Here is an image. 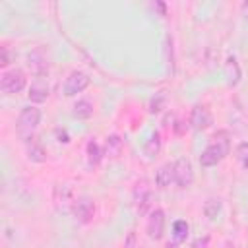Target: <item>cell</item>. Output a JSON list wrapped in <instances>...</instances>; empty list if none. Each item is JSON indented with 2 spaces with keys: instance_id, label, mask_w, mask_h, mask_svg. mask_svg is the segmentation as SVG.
<instances>
[{
  "instance_id": "obj_1",
  "label": "cell",
  "mask_w": 248,
  "mask_h": 248,
  "mask_svg": "<svg viewBox=\"0 0 248 248\" xmlns=\"http://www.w3.org/2000/svg\"><path fill=\"white\" fill-rule=\"evenodd\" d=\"M231 153V140H229V132L221 130L213 136V141L202 151L200 155V165L209 169V167H215L219 165L227 155Z\"/></svg>"
},
{
  "instance_id": "obj_2",
  "label": "cell",
  "mask_w": 248,
  "mask_h": 248,
  "mask_svg": "<svg viewBox=\"0 0 248 248\" xmlns=\"http://www.w3.org/2000/svg\"><path fill=\"white\" fill-rule=\"evenodd\" d=\"M39 124H41V108H37L35 105H29L21 108L16 122V132L23 141H29L33 140V134L39 128Z\"/></svg>"
},
{
  "instance_id": "obj_3",
  "label": "cell",
  "mask_w": 248,
  "mask_h": 248,
  "mask_svg": "<svg viewBox=\"0 0 248 248\" xmlns=\"http://www.w3.org/2000/svg\"><path fill=\"white\" fill-rule=\"evenodd\" d=\"M25 85H27V78H25V74H23L21 70H17V68L4 72L2 78H0V89H2V93H6V95L19 93V91L25 89Z\"/></svg>"
},
{
  "instance_id": "obj_4",
  "label": "cell",
  "mask_w": 248,
  "mask_h": 248,
  "mask_svg": "<svg viewBox=\"0 0 248 248\" xmlns=\"http://www.w3.org/2000/svg\"><path fill=\"white\" fill-rule=\"evenodd\" d=\"M132 198H134V205L138 209V213H149L151 211V205H153V190L149 186L147 180H140L136 182L134 186V192H132Z\"/></svg>"
},
{
  "instance_id": "obj_5",
  "label": "cell",
  "mask_w": 248,
  "mask_h": 248,
  "mask_svg": "<svg viewBox=\"0 0 248 248\" xmlns=\"http://www.w3.org/2000/svg\"><path fill=\"white\" fill-rule=\"evenodd\" d=\"M145 232L151 240H161L165 234V211L161 207L151 209L145 223Z\"/></svg>"
},
{
  "instance_id": "obj_6",
  "label": "cell",
  "mask_w": 248,
  "mask_h": 248,
  "mask_svg": "<svg viewBox=\"0 0 248 248\" xmlns=\"http://www.w3.org/2000/svg\"><path fill=\"white\" fill-rule=\"evenodd\" d=\"M91 83V78L85 74V72H79V70H74L66 81H64V95L66 97H74L78 93H81L83 89H87Z\"/></svg>"
},
{
  "instance_id": "obj_7",
  "label": "cell",
  "mask_w": 248,
  "mask_h": 248,
  "mask_svg": "<svg viewBox=\"0 0 248 248\" xmlns=\"http://www.w3.org/2000/svg\"><path fill=\"white\" fill-rule=\"evenodd\" d=\"M194 182V167L186 157L174 161V184L178 188H188Z\"/></svg>"
},
{
  "instance_id": "obj_8",
  "label": "cell",
  "mask_w": 248,
  "mask_h": 248,
  "mask_svg": "<svg viewBox=\"0 0 248 248\" xmlns=\"http://www.w3.org/2000/svg\"><path fill=\"white\" fill-rule=\"evenodd\" d=\"M48 91H50V87H48L46 76H35L31 85H29L27 97H29V101L33 105H41V103H45L48 99Z\"/></svg>"
},
{
  "instance_id": "obj_9",
  "label": "cell",
  "mask_w": 248,
  "mask_h": 248,
  "mask_svg": "<svg viewBox=\"0 0 248 248\" xmlns=\"http://www.w3.org/2000/svg\"><path fill=\"white\" fill-rule=\"evenodd\" d=\"M72 213L76 215V219H78L79 223L85 225V223H89V221L93 219V215H95V202H93L89 196H81V198L76 200Z\"/></svg>"
},
{
  "instance_id": "obj_10",
  "label": "cell",
  "mask_w": 248,
  "mask_h": 248,
  "mask_svg": "<svg viewBox=\"0 0 248 248\" xmlns=\"http://www.w3.org/2000/svg\"><path fill=\"white\" fill-rule=\"evenodd\" d=\"M190 124L194 130H207L213 124V114L205 105H196L190 114Z\"/></svg>"
},
{
  "instance_id": "obj_11",
  "label": "cell",
  "mask_w": 248,
  "mask_h": 248,
  "mask_svg": "<svg viewBox=\"0 0 248 248\" xmlns=\"http://www.w3.org/2000/svg\"><path fill=\"white\" fill-rule=\"evenodd\" d=\"M54 203H56L58 211H62V213H70V211L74 209L76 198H74L72 188H70L68 184L56 186V190H54Z\"/></svg>"
},
{
  "instance_id": "obj_12",
  "label": "cell",
  "mask_w": 248,
  "mask_h": 248,
  "mask_svg": "<svg viewBox=\"0 0 248 248\" xmlns=\"http://www.w3.org/2000/svg\"><path fill=\"white\" fill-rule=\"evenodd\" d=\"M155 184L161 190L174 184V163H165L163 167H159V170L155 172Z\"/></svg>"
},
{
  "instance_id": "obj_13",
  "label": "cell",
  "mask_w": 248,
  "mask_h": 248,
  "mask_svg": "<svg viewBox=\"0 0 248 248\" xmlns=\"http://www.w3.org/2000/svg\"><path fill=\"white\" fill-rule=\"evenodd\" d=\"M29 68H31V72H33L35 76H46V72H48V62L45 60V56H43L41 50H35V52L29 54Z\"/></svg>"
},
{
  "instance_id": "obj_14",
  "label": "cell",
  "mask_w": 248,
  "mask_h": 248,
  "mask_svg": "<svg viewBox=\"0 0 248 248\" xmlns=\"http://www.w3.org/2000/svg\"><path fill=\"white\" fill-rule=\"evenodd\" d=\"M122 147H124L122 138L116 136V134H112V136H108V138L105 140V149H103V153H105L107 157H110V159H116V157L122 153Z\"/></svg>"
},
{
  "instance_id": "obj_15",
  "label": "cell",
  "mask_w": 248,
  "mask_h": 248,
  "mask_svg": "<svg viewBox=\"0 0 248 248\" xmlns=\"http://www.w3.org/2000/svg\"><path fill=\"white\" fill-rule=\"evenodd\" d=\"M25 145H27V159L29 161H33V163H45L46 161V151L35 138L25 141Z\"/></svg>"
},
{
  "instance_id": "obj_16",
  "label": "cell",
  "mask_w": 248,
  "mask_h": 248,
  "mask_svg": "<svg viewBox=\"0 0 248 248\" xmlns=\"http://www.w3.org/2000/svg\"><path fill=\"white\" fill-rule=\"evenodd\" d=\"M85 155H87V163H89V167H99L101 165V161H103V149H101V145L95 141V140H89L87 141V145H85Z\"/></svg>"
},
{
  "instance_id": "obj_17",
  "label": "cell",
  "mask_w": 248,
  "mask_h": 248,
  "mask_svg": "<svg viewBox=\"0 0 248 248\" xmlns=\"http://www.w3.org/2000/svg\"><path fill=\"white\" fill-rule=\"evenodd\" d=\"M72 114H74V118H78V120H87V118H91V116H93V105H91V101L79 99L78 103H74Z\"/></svg>"
},
{
  "instance_id": "obj_18",
  "label": "cell",
  "mask_w": 248,
  "mask_h": 248,
  "mask_svg": "<svg viewBox=\"0 0 248 248\" xmlns=\"http://www.w3.org/2000/svg\"><path fill=\"white\" fill-rule=\"evenodd\" d=\"M161 136H159V132H153L151 136H149V140L145 141V145H143V151H145V155L149 157V159H153V157H157L159 155V151H161Z\"/></svg>"
},
{
  "instance_id": "obj_19",
  "label": "cell",
  "mask_w": 248,
  "mask_h": 248,
  "mask_svg": "<svg viewBox=\"0 0 248 248\" xmlns=\"http://www.w3.org/2000/svg\"><path fill=\"white\" fill-rule=\"evenodd\" d=\"M188 232H190L188 221L178 219V221L172 223V238H174V242H184L188 238Z\"/></svg>"
},
{
  "instance_id": "obj_20",
  "label": "cell",
  "mask_w": 248,
  "mask_h": 248,
  "mask_svg": "<svg viewBox=\"0 0 248 248\" xmlns=\"http://www.w3.org/2000/svg\"><path fill=\"white\" fill-rule=\"evenodd\" d=\"M219 211H221V200H219V198H209V200L203 203V213H205L207 219H211V221L217 219Z\"/></svg>"
},
{
  "instance_id": "obj_21",
  "label": "cell",
  "mask_w": 248,
  "mask_h": 248,
  "mask_svg": "<svg viewBox=\"0 0 248 248\" xmlns=\"http://www.w3.org/2000/svg\"><path fill=\"white\" fill-rule=\"evenodd\" d=\"M234 155H236V161L242 165V169H248V141L238 143Z\"/></svg>"
},
{
  "instance_id": "obj_22",
  "label": "cell",
  "mask_w": 248,
  "mask_h": 248,
  "mask_svg": "<svg viewBox=\"0 0 248 248\" xmlns=\"http://www.w3.org/2000/svg\"><path fill=\"white\" fill-rule=\"evenodd\" d=\"M163 105H165V95L163 93H159L157 97H153L151 99V103H149V112H161V108H163Z\"/></svg>"
},
{
  "instance_id": "obj_23",
  "label": "cell",
  "mask_w": 248,
  "mask_h": 248,
  "mask_svg": "<svg viewBox=\"0 0 248 248\" xmlns=\"http://www.w3.org/2000/svg\"><path fill=\"white\" fill-rule=\"evenodd\" d=\"M124 248H141V244H140V240H138V236H136L134 231L128 232V236L124 240Z\"/></svg>"
},
{
  "instance_id": "obj_24",
  "label": "cell",
  "mask_w": 248,
  "mask_h": 248,
  "mask_svg": "<svg viewBox=\"0 0 248 248\" xmlns=\"http://www.w3.org/2000/svg\"><path fill=\"white\" fill-rule=\"evenodd\" d=\"M207 244H209V236L205 234V236L196 238V240L192 242V248H207Z\"/></svg>"
},
{
  "instance_id": "obj_25",
  "label": "cell",
  "mask_w": 248,
  "mask_h": 248,
  "mask_svg": "<svg viewBox=\"0 0 248 248\" xmlns=\"http://www.w3.org/2000/svg\"><path fill=\"white\" fill-rule=\"evenodd\" d=\"M10 64V54H8V46H2V58H0V66L6 68Z\"/></svg>"
},
{
  "instance_id": "obj_26",
  "label": "cell",
  "mask_w": 248,
  "mask_h": 248,
  "mask_svg": "<svg viewBox=\"0 0 248 248\" xmlns=\"http://www.w3.org/2000/svg\"><path fill=\"white\" fill-rule=\"evenodd\" d=\"M56 136H58V141H64V143H68V141H70L66 132H60V130H56Z\"/></svg>"
},
{
  "instance_id": "obj_27",
  "label": "cell",
  "mask_w": 248,
  "mask_h": 248,
  "mask_svg": "<svg viewBox=\"0 0 248 248\" xmlns=\"http://www.w3.org/2000/svg\"><path fill=\"white\" fill-rule=\"evenodd\" d=\"M240 10H242V14H244V17L248 19V0H246V2H242V6H240Z\"/></svg>"
},
{
  "instance_id": "obj_28",
  "label": "cell",
  "mask_w": 248,
  "mask_h": 248,
  "mask_svg": "<svg viewBox=\"0 0 248 248\" xmlns=\"http://www.w3.org/2000/svg\"><path fill=\"white\" fill-rule=\"evenodd\" d=\"M165 248H178V242H174V240H172V242H167Z\"/></svg>"
},
{
  "instance_id": "obj_29",
  "label": "cell",
  "mask_w": 248,
  "mask_h": 248,
  "mask_svg": "<svg viewBox=\"0 0 248 248\" xmlns=\"http://www.w3.org/2000/svg\"><path fill=\"white\" fill-rule=\"evenodd\" d=\"M223 248H236V246H234V244H232V242H227V244H225V246H223Z\"/></svg>"
}]
</instances>
